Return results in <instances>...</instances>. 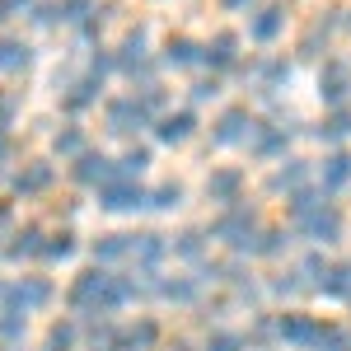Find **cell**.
<instances>
[{
  "instance_id": "6da1fadb",
  "label": "cell",
  "mask_w": 351,
  "mask_h": 351,
  "mask_svg": "<svg viewBox=\"0 0 351 351\" xmlns=\"http://www.w3.org/2000/svg\"><path fill=\"white\" fill-rule=\"evenodd\" d=\"M141 295V286L136 281H122V276H112L104 267H89L84 276L71 281V309H80V314H112V309H122V304H132Z\"/></svg>"
},
{
  "instance_id": "7a4b0ae2",
  "label": "cell",
  "mask_w": 351,
  "mask_h": 351,
  "mask_svg": "<svg viewBox=\"0 0 351 351\" xmlns=\"http://www.w3.org/2000/svg\"><path fill=\"white\" fill-rule=\"evenodd\" d=\"M52 295H56V291H52V281H47V276H19V281H5V286H0V309L28 319V314L47 309Z\"/></svg>"
},
{
  "instance_id": "3957f363",
  "label": "cell",
  "mask_w": 351,
  "mask_h": 351,
  "mask_svg": "<svg viewBox=\"0 0 351 351\" xmlns=\"http://www.w3.org/2000/svg\"><path fill=\"white\" fill-rule=\"evenodd\" d=\"M145 202H150V192L141 188L136 178H122V173H117L112 183H104V188H99V206H104V211H112V216H127V211H141Z\"/></svg>"
},
{
  "instance_id": "277c9868",
  "label": "cell",
  "mask_w": 351,
  "mask_h": 351,
  "mask_svg": "<svg viewBox=\"0 0 351 351\" xmlns=\"http://www.w3.org/2000/svg\"><path fill=\"white\" fill-rule=\"evenodd\" d=\"M150 117H155V112L145 108L141 94H132V99H112L108 104V132L132 136V132H141V127H150Z\"/></svg>"
},
{
  "instance_id": "5b68a950",
  "label": "cell",
  "mask_w": 351,
  "mask_h": 351,
  "mask_svg": "<svg viewBox=\"0 0 351 351\" xmlns=\"http://www.w3.org/2000/svg\"><path fill=\"white\" fill-rule=\"evenodd\" d=\"M300 225H304V234H309V239H319V243H332L337 234H342V216H337L332 206H324V202H319L314 211H304Z\"/></svg>"
},
{
  "instance_id": "8992f818",
  "label": "cell",
  "mask_w": 351,
  "mask_h": 351,
  "mask_svg": "<svg viewBox=\"0 0 351 351\" xmlns=\"http://www.w3.org/2000/svg\"><path fill=\"white\" fill-rule=\"evenodd\" d=\"M52 183H56V169L47 160H33L14 173V192H19V197H43Z\"/></svg>"
},
{
  "instance_id": "52a82bcc",
  "label": "cell",
  "mask_w": 351,
  "mask_h": 351,
  "mask_svg": "<svg viewBox=\"0 0 351 351\" xmlns=\"http://www.w3.org/2000/svg\"><path fill=\"white\" fill-rule=\"evenodd\" d=\"M253 234H258V220L248 216V211H230V216L216 220V239L234 243V248H248V243H253Z\"/></svg>"
},
{
  "instance_id": "ba28073f",
  "label": "cell",
  "mask_w": 351,
  "mask_h": 351,
  "mask_svg": "<svg viewBox=\"0 0 351 351\" xmlns=\"http://www.w3.org/2000/svg\"><path fill=\"white\" fill-rule=\"evenodd\" d=\"M5 258H10V263H24V258H43V239H47V234H43V230H38V225H28V230H10V234H5Z\"/></svg>"
},
{
  "instance_id": "9c48e42d",
  "label": "cell",
  "mask_w": 351,
  "mask_h": 351,
  "mask_svg": "<svg viewBox=\"0 0 351 351\" xmlns=\"http://www.w3.org/2000/svg\"><path fill=\"white\" fill-rule=\"evenodd\" d=\"M28 66H33V47H28L24 38L0 33V75H24Z\"/></svg>"
},
{
  "instance_id": "30bf717a",
  "label": "cell",
  "mask_w": 351,
  "mask_h": 351,
  "mask_svg": "<svg viewBox=\"0 0 351 351\" xmlns=\"http://www.w3.org/2000/svg\"><path fill=\"white\" fill-rule=\"evenodd\" d=\"M99 89H104V75L94 71V75H84V80H75L71 89H66V112H84V108H94L99 104Z\"/></svg>"
},
{
  "instance_id": "8fae6325",
  "label": "cell",
  "mask_w": 351,
  "mask_h": 351,
  "mask_svg": "<svg viewBox=\"0 0 351 351\" xmlns=\"http://www.w3.org/2000/svg\"><path fill=\"white\" fill-rule=\"evenodd\" d=\"M75 178H80V183H89V188H104V183H112V178H117V164H112L108 155H80Z\"/></svg>"
},
{
  "instance_id": "7c38bea8",
  "label": "cell",
  "mask_w": 351,
  "mask_h": 351,
  "mask_svg": "<svg viewBox=\"0 0 351 351\" xmlns=\"http://www.w3.org/2000/svg\"><path fill=\"white\" fill-rule=\"evenodd\" d=\"M281 337H286V342H300V347H309V342L319 347V342H324V328L314 324V319L291 314V319H281Z\"/></svg>"
},
{
  "instance_id": "4fadbf2b",
  "label": "cell",
  "mask_w": 351,
  "mask_h": 351,
  "mask_svg": "<svg viewBox=\"0 0 351 351\" xmlns=\"http://www.w3.org/2000/svg\"><path fill=\"white\" fill-rule=\"evenodd\" d=\"M192 127H197L192 112H169V117H160V141L164 145H183L192 136Z\"/></svg>"
},
{
  "instance_id": "5bb4252c",
  "label": "cell",
  "mask_w": 351,
  "mask_h": 351,
  "mask_svg": "<svg viewBox=\"0 0 351 351\" xmlns=\"http://www.w3.org/2000/svg\"><path fill=\"white\" fill-rule=\"evenodd\" d=\"M248 132H253V122H248V112H225L216 127V145H234V141H248Z\"/></svg>"
},
{
  "instance_id": "9a60e30c",
  "label": "cell",
  "mask_w": 351,
  "mask_h": 351,
  "mask_svg": "<svg viewBox=\"0 0 351 351\" xmlns=\"http://www.w3.org/2000/svg\"><path fill=\"white\" fill-rule=\"evenodd\" d=\"M164 61L178 66V71H183V66H197V61H202V47L188 43V38H169V43H164Z\"/></svg>"
},
{
  "instance_id": "2e32d148",
  "label": "cell",
  "mask_w": 351,
  "mask_h": 351,
  "mask_svg": "<svg viewBox=\"0 0 351 351\" xmlns=\"http://www.w3.org/2000/svg\"><path fill=\"white\" fill-rule=\"evenodd\" d=\"M239 183H243V173H239V169H220V173H211L206 192H211V202H234Z\"/></svg>"
},
{
  "instance_id": "e0dca14e",
  "label": "cell",
  "mask_w": 351,
  "mask_h": 351,
  "mask_svg": "<svg viewBox=\"0 0 351 351\" xmlns=\"http://www.w3.org/2000/svg\"><path fill=\"white\" fill-rule=\"evenodd\" d=\"M234 47H239V43H234V33H220L216 43H206V47H202V61H211V66H234Z\"/></svg>"
},
{
  "instance_id": "ac0fdd59",
  "label": "cell",
  "mask_w": 351,
  "mask_h": 351,
  "mask_svg": "<svg viewBox=\"0 0 351 351\" xmlns=\"http://www.w3.org/2000/svg\"><path fill=\"white\" fill-rule=\"evenodd\" d=\"M324 99H332V104H337V99H342V94H347V66H342V61H328V71H324Z\"/></svg>"
},
{
  "instance_id": "d6986e66",
  "label": "cell",
  "mask_w": 351,
  "mask_h": 351,
  "mask_svg": "<svg viewBox=\"0 0 351 351\" xmlns=\"http://www.w3.org/2000/svg\"><path fill=\"white\" fill-rule=\"evenodd\" d=\"M281 24H286V14H281V10H263V14L253 19V28H248V33H253L258 43H271V38L281 33Z\"/></svg>"
},
{
  "instance_id": "ffe728a7",
  "label": "cell",
  "mask_w": 351,
  "mask_h": 351,
  "mask_svg": "<svg viewBox=\"0 0 351 351\" xmlns=\"http://www.w3.org/2000/svg\"><path fill=\"white\" fill-rule=\"evenodd\" d=\"M75 253V234L71 230H61V234H47L43 239V258H52V263H66Z\"/></svg>"
},
{
  "instance_id": "44dd1931",
  "label": "cell",
  "mask_w": 351,
  "mask_h": 351,
  "mask_svg": "<svg viewBox=\"0 0 351 351\" xmlns=\"http://www.w3.org/2000/svg\"><path fill=\"white\" fill-rule=\"evenodd\" d=\"M351 178V155H332V160L324 164V188L328 192H337L342 183Z\"/></svg>"
},
{
  "instance_id": "7402d4cb",
  "label": "cell",
  "mask_w": 351,
  "mask_h": 351,
  "mask_svg": "<svg viewBox=\"0 0 351 351\" xmlns=\"http://www.w3.org/2000/svg\"><path fill=\"white\" fill-rule=\"evenodd\" d=\"M52 150H56V155H84V132H80V127L56 132L52 136Z\"/></svg>"
},
{
  "instance_id": "603a6c76",
  "label": "cell",
  "mask_w": 351,
  "mask_h": 351,
  "mask_svg": "<svg viewBox=\"0 0 351 351\" xmlns=\"http://www.w3.org/2000/svg\"><path fill=\"white\" fill-rule=\"evenodd\" d=\"M145 164H150V150H127V155L117 160V173H122V178H141Z\"/></svg>"
},
{
  "instance_id": "cb8c5ba5",
  "label": "cell",
  "mask_w": 351,
  "mask_h": 351,
  "mask_svg": "<svg viewBox=\"0 0 351 351\" xmlns=\"http://www.w3.org/2000/svg\"><path fill=\"white\" fill-rule=\"evenodd\" d=\"M150 206H160V211L183 206V188H178V183H164V188H155V192H150Z\"/></svg>"
},
{
  "instance_id": "d4e9b609",
  "label": "cell",
  "mask_w": 351,
  "mask_h": 351,
  "mask_svg": "<svg viewBox=\"0 0 351 351\" xmlns=\"http://www.w3.org/2000/svg\"><path fill=\"white\" fill-rule=\"evenodd\" d=\"M47 351H75V328L71 324H52V332H47Z\"/></svg>"
},
{
  "instance_id": "484cf974",
  "label": "cell",
  "mask_w": 351,
  "mask_h": 351,
  "mask_svg": "<svg viewBox=\"0 0 351 351\" xmlns=\"http://www.w3.org/2000/svg\"><path fill=\"white\" fill-rule=\"evenodd\" d=\"M0 342H24V319L0 309Z\"/></svg>"
},
{
  "instance_id": "4316f807",
  "label": "cell",
  "mask_w": 351,
  "mask_h": 351,
  "mask_svg": "<svg viewBox=\"0 0 351 351\" xmlns=\"http://www.w3.org/2000/svg\"><path fill=\"white\" fill-rule=\"evenodd\" d=\"M14 117H19V99H14L10 89H0V136L14 127Z\"/></svg>"
},
{
  "instance_id": "83f0119b",
  "label": "cell",
  "mask_w": 351,
  "mask_h": 351,
  "mask_svg": "<svg viewBox=\"0 0 351 351\" xmlns=\"http://www.w3.org/2000/svg\"><path fill=\"white\" fill-rule=\"evenodd\" d=\"M155 291H160L164 300H192V295H197V286H192V281H160Z\"/></svg>"
},
{
  "instance_id": "f1b7e54d",
  "label": "cell",
  "mask_w": 351,
  "mask_h": 351,
  "mask_svg": "<svg viewBox=\"0 0 351 351\" xmlns=\"http://www.w3.org/2000/svg\"><path fill=\"white\" fill-rule=\"evenodd\" d=\"M347 132H351V112H332L324 127H319V136H332V141H337V136H347Z\"/></svg>"
},
{
  "instance_id": "f546056e",
  "label": "cell",
  "mask_w": 351,
  "mask_h": 351,
  "mask_svg": "<svg viewBox=\"0 0 351 351\" xmlns=\"http://www.w3.org/2000/svg\"><path fill=\"white\" fill-rule=\"evenodd\" d=\"M300 183H304V169H300V164H291V169H281V173L271 178V188H300Z\"/></svg>"
},
{
  "instance_id": "4dcf8cb0",
  "label": "cell",
  "mask_w": 351,
  "mask_h": 351,
  "mask_svg": "<svg viewBox=\"0 0 351 351\" xmlns=\"http://www.w3.org/2000/svg\"><path fill=\"white\" fill-rule=\"evenodd\" d=\"M276 150H286V136L281 132H263L258 136V155H276Z\"/></svg>"
},
{
  "instance_id": "1f68e13d",
  "label": "cell",
  "mask_w": 351,
  "mask_h": 351,
  "mask_svg": "<svg viewBox=\"0 0 351 351\" xmlns=\"http://www.w3.org/2000/svg\"><path fill=\"white\" fill-rule=\"evenodd\" d=\"M24 10H33V0H0V24L5 19H19Z\"/></svg>"
},
{
  "instance_id": "d6a6232c",
  "label": "cell",
  "mask_w": 351,
  "mask_h": 351,
  "mask_svg": "<svg viewBox=\"0 0 351 351\" xmlns=\"http://www.w3.org/2000/svg\"><path fill=\"white\" fill-rule=\"evenodd\" d=\"M243 342L239 337H230V332H216V337H211V342H206V351H239Z\"/></svg>"
},
{
  "instance_id": "836d02e7",
  "label": "cell",
  "mask_w": 351,
  "mask_h": 351,
  "mask_svg": "<svg viewBox=\"0 0 351 351\" xmlns=\"http://www.w3.org/2000/svg\"><path fill=\"white\" fill-rule=\"evenodd\" d=\"M178 253H183V258H197V253H202V234H183Z\"/></svg>"
},
{
  "instance_id": "e575fe53",
  "label": "cell",
  "mask_w": 351,
  "mask_h": 351,
  "mask_svg": "<svg viewBox=\"0 0 351 351\" xmlns=\"http://www.w3.org/2000/svg\"><path fill=\"white\" fill-rule=\"evenodd\" d=\"M192 99H197V104H202V99H216V80H202L192 89Z\"/></svg>"
},
{
  "instance_id": "d590c367",
  "label": "cell",
  "mask_w": 351,
  "mask_h": 351,
  "mask_svg": "<svg viewBox=\"0 0 351 351\" xmlns=\"http://www.w3.org/2000/svg\"><path fill=\"white\" fill-rule=\"evenodd\" d=\"M10 155H14V150H10V141L0 136V169H5V160H10Z\"/></svg>"
},
{
  "instance_id": "8d00e7d4",
  "label": "cell",
  "mask_w": 351,
  "mask_h": 351,
  "mask_svg": "<svg viewBox=\"0 0 351 351\" xmlns=\"http://www.w3.org/2000/svg\"><path fill=\"white\" fill-rule=\"evenodd\" d=\"M5 234H10V211L0 206V239H5Z\"/></svg>"
},
{
  "instance_id": "74e56055",
  "label": "cell",
  "mask_w": 351,
  "mask_h": 351,
  "mask_svg": "<svg viewBox=\"0 0 351 351\" xmlns=\"http://www.w3.org/2000/svg\"><path fill=\"white\" fill-rule=\"evenodd\" d=\"M225 5H230V10H239V5H248V0H225Z\"/></svg>"
},
{
  "instance_id": "f35d334b",
  "label": "cell",
  "mask_w": 351,
  "mask_h": 351,
  "mask_svg": "<svg viewBox=\"0 0 351 351\" xmlns=\"http://www.w3.org/2000/svg\"><path fill=\"white\" fill-rule=\"evenodd\" d=\"M337 351H351V337H342V347H337Z\"/></svg>"
},
{
  "instance_id": "ab89813d",
  "label": "cell",
  "mask_w": 351,
  "mask_h": 351,
  "mask_svg": "<svg viewBox=\"0 0 351 351\" xmlns=\"http://www.w3.org/2000/svg\"><path fill=\"white\" fill-rule=\"evenodd\" d=\"M173 351H183V347H173Z\"/></svg>"
}]
</instances>
